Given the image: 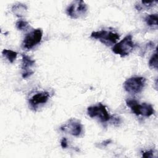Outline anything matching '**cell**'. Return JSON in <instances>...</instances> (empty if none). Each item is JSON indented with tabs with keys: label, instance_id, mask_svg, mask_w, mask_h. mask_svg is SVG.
I'll return each mask as SVG.
<instances>
[{
	"label": "cell",
	"instance_id": "obj_3",
	"mask_svg": "<svg viewBox=\"0 0 158 158\" xmlns=\"http://www.w3.org/2000/svg\"><path fill=\"white\" fill-rule=\"evenodd\" d=\"M135 44L133 41L132 35L129 34L123 40L116 43L112 48V51L116 54L123 57L130 54L135 47Z\"/></svg>",
	"mask_w": 158,
	"mask_h": 158
},
{
	"label": "cell",
	"instance_id": "obj_9",
	"mask_svg": "<svg viewBox=\"0 0 158 158\" xmlns=\"http://www.w3.org/2000/svg\"><path fill=\"white\" fill-rule=\"evenodd\" d=\"M35 65V60L31 59L27 54H22V77L23 79H26L34 73L33 70V67Z\"/></svg>",
	"mask_w": 158,
	"mask_h": 158
},
{
	"label": "cell",
	"instance_id": "obj_5",
	"mask_svg": "<svg viewBox=\"0 0 158 158\" xmlns=\"http://www.w3.org/2000/svg\"><path fill=\"white\" fill-rule=\"evenodd\" d=\"M146 83V78L143 77H133L123 83L124 89L130 94H138L142 91Z\"/></svg>",
	"mask_w": 158,
	"mask_h": 158
},
{
	"label": "cell",
	"instance_id": "obj_8",
	"mask_svg": "<svg viewBox=\"0 0 158 158\" xmlns=\"http://www.w3.org/2000/svg\"><path fill=\"white\" fill-rule=\"evenodd\" d=\"M60 130L68 133L74 136L80 137L83 133V126L80 120L76 118H70L65 123L63 124Z\"/></svg>",
	"mask_w": 158,
	"mask_h": 158
},
{
	"label": "cell",
	"instance_id": "obj_13",
	"mask_svg": "<svg viewBox=\"0 0 158 158\" xmlns=\"http://www.w3.org/2000/svg\"><path fill=\"white\" fill-rule=\"evenodd\" d=\"M2 54L11 64H12L15 61L17 56V52L10 49H3L2 51Z\"/></svg>",
	"mask_w": 158,
	"mask_h": 158
},
{
	"label": "cell",
	"instance_id": "obj_11",
	"mask_svg": "<svg viewBox=\"0 0 158 158\" xmlns=\"http://www.w3.org/2000/svg\"><path fill=\"white\" fill-rule=\"evenodd\" d=\"M12 12L19 17L24 16L27 12V6L22 3H17L12 7Z\"/></svg>",
	"mask_w": 158,
	"mask_h": 158
},
{
	"label": "cell",
	"instance_id": "obj_4",
	"mask_svg": "<svg viewBox=\"0 0 158 158\" xmlns=\"http://www.w3.org/2000/svg\"><path fill=\"white\" fill-rule=\"evenodd\" d=\"M91 37L99 40L106 46H110L116 43L120 38V35L114 31L102 30L93 31L91 34Z\"/></svg>",
	"mask_w": 158,
	"mask_h": 158
},
{
	"label": "cell",
	"instance_id": "obj_6",
	"mask_svg": "<svg viewBox=\"0 0 158 158\" xmlns=\"http://www.w3.org/2000/svg\"><path fill=\"white\" fill-rule=\"evenodd\" d=\"M88 10L86 4L82 0L74 1L66 8L65 12L67 15L73 19L83 17Z\"/></svg>",
	"mask_w": 158,
	"mask_h": 158
},
{
	"label": "cell",
	"instance_id": "obj_18",
	"mask_svg": "<svg viewBox=\"0 0 158 158\" xmlns=\"http://www.w3.org/2000/svg\"><path fill=\"white\" fill-rule=\"evenodd\" d=\"M60 145L62 148H65L67 147V141L65 138H63L60 141Z\"/></svg>",
	"mask_w": 158,
	"mask_h": 158
},
{
	"label": "cell",
	"instance_id": "obj_15",
	"mask_svg": "<svg viewBox=\"0 0 158 158\" xmlns=\"http://www.w3.org/2000/svg\"><path fill=\"white\" fill-rule=\"evenodd\" d=\"M149 66L151 68L157 69V48H156L155 52L152 55L149 60Z\"/></svg>",
	"mask_w": 158,
	"mask_h": 158
},
{
	"label": "cell",
	"instance_id": "obj_10",
	"mask_svg": "<svg viewBox=\"0 0 158 158\" xmlns=\"http://www.w3.org/2000/svg\"><path fill=\"white\" fill-rule=\"evenodd\" d=\"M49 97L50 94L47 91L37 93L29 99V104L31 109L36 110L39 106L45 104L48 101Z\"/></svg>",
	"mask_w": 158,
	"mask_h": 158
},
{
	"label": "cell",
	"instance_id": "obj_17",
	"mask_svg": "<svg viewBox=\"0 0 158 158\" xmlns=\"http://www.w3.org/2000/svg\"><path fill=\"white\" fill-rule=\"evenodd\" d=\"M153 152L154 151L152 150H149V151H147L145 152H142V156L143 157H152V155H153Z\"/></svg>",
	"mask_w": 158,
	"mask_h": 158
},
{
	"label": "cell",
	"instance_id": "obj_2",
	"mask_svg": "<svg viewBox=\"0 0 158 158\" xmlns=\"http://www.w3.org/2000/svg\"><path fill=\"white\" fill-rule=\"evenodd\" d=\"M126 104L129 107L133 114L136 115H142L149 117L154 114V109L151 104L141 103L140 104L136 100L133 99H127Z\"/></svg>",
	"mask_w": 158,
	"mask_h": 158
},
{
	"label": "cell",
	"instance_id": "obj_12",
	"mask_svg": "<svg viewBox=\"0 0 158 158\" xmlns=\"http://www.w3.org/2000/svg\"><path fill=\"white\" fill-rule=\"evenodd\" d=\"M146 23L151 27H157V14H152L146 15L144 19Z\"/></svg>",
	"mask_w": 158,
	"mask_h": 158
},
{
	"label": "cell",
	"instance_id": "obj_1",
	"mask_svg": "<svg viewBox=\"0 0 158 158\" xmlns=\"http://www.w3.org/2000/svg\"><path fill=\"white\" fill-rule=\"evenodd\" d=\"M87 114L91 118H97L101 122L106 123L112 121L116 123H119V118H114L109 114L106 106L99 102L94 106L87 108Z\"/></svg>",
	"mask_w": 158,
	"mask_h": 158
},
{
	"label": "cell",
	"instance_id": "obj_16",
	"mask_svg": "<svg viewBox=\"0 0 158 158\" xmlns=\"http://www.w3.org/2000/svg\"><path fill=\"white\" fill-rule=\"evenodd\" d=\"M15 27L19 30H25L29 27V23L27 21L23 19H20L15 23Z\"/></svg>",
	"mask_w": 158,
	"mask_h": 158
},
{
	"label": "cell",
	"instance_id": "obj_14",
	"mask_svg": "<svg viewBox=\"0 0 158 158\" xmlns=\"http://www.w3.org/2000/svg\"><path fill=\"white\" fill-rule=\"evenodd\" d=\"M141 4H138L135 5V8L138 10H142L143 9H149L153 7L157 3V1H141Z\"/></svg>",
	"mask_w": 158,
	"mask_h": 158
},
{
	"label": "cell",
	"instance_id": "obj_7",
	"mask_svg": "<svg viewBox=\"0 0 158 158\" xmlns=\"http://www.w3.org/2000/svg\"><path fill=\"white\" fill-rule=\"evenodd\" d=\"M43 37V30L41 28H36L25 36L23 42H22V46L24 49L27 50H30L38 44Z\"/></svg>",
	"mask_w": 158,
	"mask_h": 158
}]
</instances>
